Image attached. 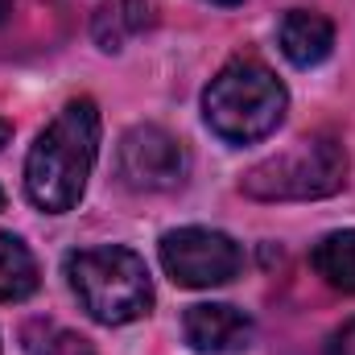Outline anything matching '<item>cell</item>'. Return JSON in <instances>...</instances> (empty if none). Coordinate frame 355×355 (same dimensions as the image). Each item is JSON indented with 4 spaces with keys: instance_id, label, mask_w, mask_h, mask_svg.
Returning <instances> with one entry per match:
<instances>
[{
    "instance_id": "obj_1",
    "label": "cell",
    "mask_w": 355,
    "mask_h": 355,
    "mask_svg": "<svg viewBox=\"0 0 355 355\" xmlns=\"http://www.w3.org/2000/svg\"><path fill=\"white\" fill-rule=\"evenodd\" d=\"M99 157V107L95 99H71L33 141L25 157V194L46 215L79 207Z\"/></svg>"
},
{
    "instance_id": "obj_2",
    "label": "cell",
    "mask_w": 355,
    "mask_h": 355,
    "mask_svg": "<svg viewBox=\"0 0 355 355\" xmlns=\"http://www.w3.org/2000/svg\"><path fill=\"white\" fill-rule=\"evenodd\" d=\"M289 91L257 58H232L202 91L207 128L227 145H257L285 120Z\"/></svg>"
},
{
    "instance_id": "obj_3",
    "label": "cell",
    "mask_w": 355,
    "mask_h": 355,
    "mask_svg": "<svg viewBox=\"0 0 355 355\" xmlns=\"http://www.w3.org/2000/svg\"><path fill=\"white\" fill-rule=\"evenodd\" d=\"M67 285L87 310V318L103 327H128L149 314L153 306V281L145 261L124 244H99L79 248L67 257Z\"/></svg>"
},
{
    "instance_id": "obj_4",
    "label": "cell",
    "mask_w": 355,
    "mask_h": 355,
    "mask_svg": "<svg viewBox=\"0 0 355 355\" xmlns=\"http://www.w3.org/2000/svg\"><path fill=\"white\" fill-rule=\"evenodd\" d=\"M343 182H347V149L331 132H314L293 141L285 153L252 166L240 186L261 202H306L335 194Z\"/></svg>"
},
{
    "instance_id": "obj_5",
    "label": "cell",
    "mask_w": 355,
    "mask_h": 355,
    "mask_svg": "<svg viewBox=\"0 0 355 355\" xmlns=\"http://www.w3.org/2000/svg\"><path fill=\"white\" fill-rule=\"evenodd\" d=\"M244 265V252L232 236L211 227H178L162 236V268L186 289L227 285Z\"/></svg>"
},
{
    "instance_id": "obj_6",
    "label": "cell",
    "mask_w": 355,
    "mask_h": 355,
    "mask_svg": "<svg viewBox=\"0 0 355 355\" xmlns=\"http://www.w3.org/2000/svg\"><path fill=\"white\" fill-rule=\"evenodd\" d=\"M116 178L120 186L137 194H162L174 190L186 178V149L174 132L157 124H137L116 145Z\"/></svg>"
},
{
    "instance_id": "obj_7",
    "label": "cell",
    "mask_w": 355,
    "mask_h": 355,
    "mask_svg": "<svg viewBox=\"0 0 355 355\" xmlns=\"http://www.w3.org/2000/svg\"><path fill=\"white\" fill-rule=\"evenodd\" d=\"M182 335L198 355H236L257 335L252 318L227 302H198L182 318Z\"/></svg>"
},
{
    "instance_id": "obj_8",
    "label": "cell",
    "mask_w": 355,
    "mask_h": 355,
    "mask_svg": "<svg viewBox=\"0 0 355 355\" xmlns=\"http://www.w3.org/2000/svg\"><path fill=\"white\" fill-rule=\"evenodd\" d=\"M277 42H281V54L293 67L310 71V67H318V62L331 58V50H335V25L322 12L289 8L281 17V25H277Z\"/></svg>"
},
{
    "instance_id": "obj_9",
    "label": "cell",
    "mask_w": 355,
    "mask_h": 355,
    "mask_svg": "<svg viewBox=\"0 0 355 355\" xmlns=\"http://www.w3.org/2000/svg\"><path fill=\"white\" fill-rule=\"evenodd\" d=\"M153 25H157V0H112V4L95 8L91 37H95L99 50L116 54V50H124L132 37H141Z\"/></svg>"
},
{
    "instance_id": "obj_10",
    "label": "cell",
    "mask_w": 355,
    "mask_h": 355,
    "mask_svg": "<svg viewBox=\"0 0 355 355\" xmlns=\"http://www.w3.org/2000/svg\"><path fill=\"white\" fill-rule=\"evenodd\" d=\"M310 265H314V272H318L331 289L355 293V227L327 232V236L310 248Z\"/></svg>"
},
{
    "instance_id": "obj_11",
    "label": "cell",
    "mask_w": 355,
    "mask_h": 355,
    "mask_svg": "<svg viewBox=\"0 0 355 355\" xmlns=\"http://www.w3.org/2000/svg\"><path fill=\"white\" fill-rule=\"evenodd\" d=\"M37 289V261L21 236L0 232V302H25Z\"/></svg>"
},
{
    "instance_id": "obj_12",
    "label": "cell",
    "mask_w": 355,
    "mask_h": 355,
    "mask_svg": "<svg viewBox=\"0 0 355 355\" xmlns=\"http://www.w3.org/2000/svg\"><path fill=\"white\" fill-rule=\"evenodd\" d=\"M21 347L29 355H95L91 339H83L79 331L54 322V318H33L21 331Z\"/></svg>"
},
{
    "instance_id": "obj_13",
    "label": "cell",
    "mask_w": 355,
    "mask_h": 355,
    "mask_svg": "<svg viewBox=\"0 0 355 355\" xmlns=\"http://www.w3.org/2000/svg\"><path fill=\"white\" fill-rule=\"evenodd\" d=\"M322 355H355V318H352V322H343V327L327 339Z\"/></svg>"
},
{
    "instance_id": "obj_14",
    "label": "cell",
    "mask_w": 355,
    "mask_h": 355,
    "mask_svg": "<svg viewBox=\"0 0 355 355\" xmlns=\"http://www.w3.org/2000/svg\"><path fill=\"white\" fill-rule=\"evenodd\" d=\"M8 137H12V124H8V120H0V149L8 145Z\"/></svg>"
},
{
    "instance_id": "obj_15",
    "label": "cell",
    "mask_w": 355,
    "mask_h": 355,
    "mask_svg": "<svg viewBox=\"0 0 355 355\" xmlns=\"http://www.w3.org/2000/svg\"><path fill=\"white\" fill-rule=\"evenodd\" d=\"M8 12H12V0H0V21H4Z\"/></svg>"
},
{
    "instance_id": "obj_16",
    "label": "cell",
    "mask_w": 355,
    "mask_h": 355,
    "mask_svg": "<svg viewBox=\"0 0 355 355\" xmlns=\"http://www.w3.org/2000/svg\"><path fill=\"white\" fill-rule=\"evenodd\" d=\"M211 4H240V0H211Z\"/></svg>"
},
{
    "instance_id": "obj_17",
    "label": "cell",
    "mask_w": 355,
    "mask_h": 355,
    "mask_svg": "<svg viewBox=\"0 0 355 355\" xmlns=\"http://www.w3.org/2000/svg\"><path fill=\"white\" fill-rule=\"evenodd\" d=\"M0 202H4V194H0Z\"/></svg>"
}]
</instances>
